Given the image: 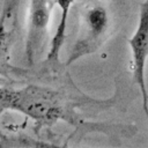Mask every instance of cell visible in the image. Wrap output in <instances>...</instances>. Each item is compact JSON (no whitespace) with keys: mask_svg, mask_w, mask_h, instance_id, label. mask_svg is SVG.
<instances>
[{"mask_svg":"<svg viewBox=\"0 0 148 148\" xmlns=\"http://www.w3.org/2000/svg\"><path fill=\"white\" fill-rule=\"evenodd\" d=\"M51 5L50 0H30L28 30L25 42L27 61L32 65L39 49L47 36Z\"/></svg>","mask_w":148,"mask_h":148,"instance_id":"cell-4","label":"cell"},{"mask_svg":"<svg viewBox=\"0 0 148 148\" xmlns=\"http://www.w3.org/2000/svg\"><path fill=\"white\" fill-rule=\"evenodd\" d=\"M40 148H64V147H59V146H53V145H46V143H40L39 145Z\"/></svg>","mask_w":148,"mask_h":148,"instance_id":"cell-7","label":"cell"},{"mask_svg":"<svg viewBox=\"0 0 148 148\" xmlns=\"http://www.w3.org/2000/svg\"><path fill=\"white\" fill-rule=\"evenodd\" d=\"M127 42L132 53L133 80L142 94L143 111L148 120V92L145 79V67L148 59V0L141 3L136 29Z\"/></svg>","mask_w":148,"mask_h":148,"instance_id":"cell-2","label":"cell"},{"mask_svg":"<svg viewBox=\"0 0 148 148\" xmlns=\"http://www.w3.org/2000/svg\"><path fill=\"white\" fill-rule=\"evenodd\" d=\"M20 0H5L0 13V71L6 65L12 44L16 9Z\"/></svg>","mask_w":148,"mask_h":148,"instance_id":"cell-5","label":"cell"},{"mask_svg":"<svg viewBox=\"0 0 148 148\" xmlns=\"http://www.w3.org/2000/svg\"><path fill=\"white\" fill-rule=\"evenodd\" d=\"M57 6L60 8V20L57 27V30L54 32V36L51 39L50 49L47 52V61L56 64L59 59V53L61 51V47L64 45V42L66 39V27H67V20L69 15L71 7L74 2V0H56Z\"/></svg>","mask_w":148,"mask_h":148,"instance_id":"cell-6","label":"cell"},{"mask_svg":"<svg viewBox=\"0 0 148 148\" xmlns=\"http://www.w3.org/2000/svg\"><path fill=\"white\" fill-rule=\"evenodd\" d=\"M20 111L40 124H53L64 118L65 104L57 91L29 86L23 89H0V110Z\"/></svg>","mask_w":148,"mask_h":148,"instance_id":"cell-1","label":"cell"},{"mask_svg":"<svg viewBox=\"0 0 148 148\" xmlns=\"http://www.w3.org/2000/svg\"><path fill=\"white\" fill-rule=\"evenodd\" d=\"M108 28L109 15L106 9L102 6H92L89 8L83 16L82 34L77 38V42L69 54L67 65H71L79 58L97 50L103 42Z\"/></svg>","mask_w":148,"mask_h":148,"instance_id":"cell-3","label":"cell"}]
</instances>
